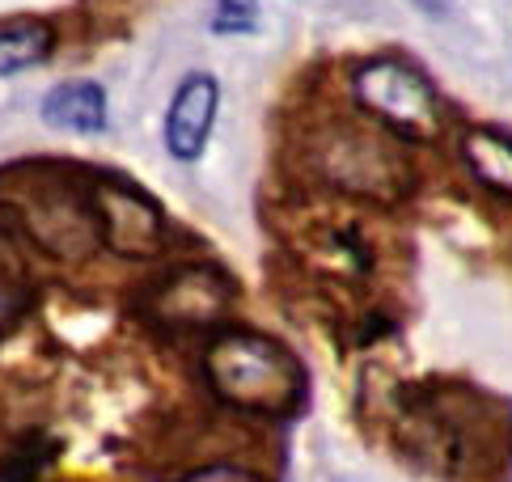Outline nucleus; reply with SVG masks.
<instances>
[{
    "label": "nucleus",
    "instance_id": "nucleus-1",
    "mask_svg": "<svg viewBox=\"0 0 512 482\" xmlns=\"http://www.w3.org/2000/svg\"><path fill=\"white\" fill-rule=\"evenodd\" d=\"M398 440L407 444L424 466L453 482L479 478L500 457L496 419L470 389H415L402 398Z\"/></svg>",
    "mask_w": 512,
    "mask_h": 482
},
{
    "label": "nucleus",
    "instance_id": "nucleus-5",
    "mask_svg": "<svg viewBox=\"0 0 512 482\" xmlns=\"http://www.w3.org/2000/svg\"><path fill=\"white\" fill-rule=\"evenodd\" d=\"M9 212L51 258H85L102 241L89 191L64 178H22L9 195Z\"/></svg>",
    "mask_w": 512,
    "mask_h": 482
},
{
    "label": "nucleus",
    "instance_id": "nucleus-17",
    "mask_svg": "<svg viewBox=\"0 0 512 482\" xmlns=\"http://www.w3.org/2000/svg\"><path fill=\"white\" fill-rule=\"evenodd\" d=\"M419 5H428V9H441V5H445V0H419Z\"/></svg>",
    "mask_w": 512,
    "mask_h": 482
},
{
    "label": "nucleus",
    "instance_id": "nucleus-12",
    "mask_svg": "<svg viewBox=\"0 0 512 482\" xmlns=\"http://www.w3.org/2000/svg\"><path fill=\"white\" fill-rule=\"evenodd\" d=\"M51 47H56V30L43 17H17V22H0V77H17L26 68H39Z\"/></svg>",
    "mask_w": 512,
    "mask_h": 482
},
{
    "label": "nucleus",
    "instance_id": "nucleus-6",
    "mask_svg": "<svg viewBox=\"0 0 512 482\" xmlns=\"http://www.w3.org/2000/svg\"><path fill=\"white\" fill-rule=\"evenodd\" d=\"M85 191L106 250L132 258V263L161 254V246H166V212L157 208L153 195H144L127 178H94L85 182Z\"/></svg>",
    "mask_w": 512,
    "mask_h": 482
},
{
    "label": "nucleus",
    "instance_id": "nucleus-13",
    "mask_svg": "<svg viewBox=\"0 0 512 482\" xmlns=\"http://www.w3.org/2000/svg\"><path fill=\"white\" fill-rule=\"evenodd\" d=\"M51 461H56V444H51V436L26 432L0 453V482H43Z\"/></svg>",
    "mask_w": 512,
    "mask_h": 482
},
{
    "label": "nucleus",
    "instance_id": "nucleus-14",
    "mask_svg": "<svg viewBox=\"0 0 512 482\" xmlns=\"http://www.w3.org/2000/svg\"><path fill=\"white\" fill-rule=\"evenodd\" d=\"M26 309V271L17 263V254L5 237H0V335L22 318Z\"/></svg>",
    "mask_w": 512,
    "mask_h": 482
},
{
    "label": "nucleus",
    "instance_id": "nucleus-11",
    "mask_svg": "<svg viewBox=\"0 0 512 482\" xmlns=\"http://www.w3.org/2000/svg\"><path fill=\"white\" fill-rule=\"evenodd\" d=\"M43 123L72 136H98L106 127V89L98 81H64L43 98Z\"/></svg>",
    "mask_w": 512,
    "mask_h": 482
},
{
    "label": "nucleus",
    "instance_id": "nucleus-2",
    "mask_svg": "<svg viewBox=\"0 0 512 482\" xmlns=\"http://www.w3.org/2000/svg\"><path fill=\"white\" fill-rule=\"evenodd\" d=\"M305 165L322 187L347 199L381 203L390 208L415 187L411 157L402 153L394 132L364 119H326L305 140Z\"/></svg>",
    "mask_w": 512,
    "mask_h": 482
},
{
    "label": "nucleus",
    "instance_id": "nucleus-7",
    "mask_svg": "<svg viewBox=\"0 0 512 482\" xmlns=\"http://www.w3.org/2000/svg\"><path fill=\"white\" fill-rule=\"evenodd\" d=\"M233 280L212 263H182L149 292V318L170 335H204L229 318Z\"/></svg>",
    "mask_w": 512,
    "mask_h": 482
},
{
    "label": "nucleus",
    "instance_id": "nucleus-4",
    "mask_svg": "<svg viewBox=\"0 0 512 482\" xmlns=\"http://www.w3.org/2000/svg\"><path fill=\"white\" fill-rule=\"evenodd\" d=\"M356 106L398 140H436L445 123L436 85L402 55H373L352 72Z\"/></svg>",
    "mask_w": 512,
    "mask_h": 482
},
{
    "label": "nucleus",
    "instance_id": "nucleus-8",
    "mask_svg": "<svg viewBox=\"0 0 512 482\" xmlns=\"http://www.w3.org/2000/svg\"><path fill=\"white\" fill-rule=\"evenodd\" d=\"M216 110H221V85L212 72H191L174 89L166 110V148L174 161H199L208 148V136L216 127Z\"/></svg>",
    "mask_w": 512,
    "mask_h": 482
},
{
    "label": "nucleus",
    "instance_id": "nucleus-9",
    "mask_svg": "<svg viewBox=\"0 0 512 482\" xmlns=\"http://www.w3.org/2000/svg\"><path fill=\"white\" fill-rule=\"evenodd\" d=\"M297 250L322 280H335V284H360L373 271L369 237L360 233V225H347V220H318V225H309L297 237Z\"/></svg>",
    "mask_w": 512,
    "mask_h": 482
},
{
    "label": "nucleus",
    "instance_id": "nucleus-15",
    "mask_svg": "<svg viewBox=\"0 0 512 482\" xmlns=\"http://www.w3.org/2000/svg\"><path fill=\"white\" fill-rule=\"evenodd\" d=\"M212 30L216 34H254L259 30V0H216Z\"/></svg>",
    "mask_w": 512,
    "mask_h": 482
},
{
    "label": "nucleus",
    "instance_id": "nucleus-16",
    "mask_svg": "<svg viewBox=\"0 0 512 482\" xmlns=\"http://www.w3.org/2000/svg\"><path fill=\"white\" fill-rule=\"evenodd\" d=\"M182 482H263V478L246 466H237V461H208V466L191 470Z\"/></svg>",
    "mask_w": 512,
    "mask_h": 482
},
{
    "label": "nucleus",
    "instance_id": "nucleus-10",
    "mask_svg": "<svg viewBox=\"0 0 512 482\" xmlns=\"http://www.w3.org/2000/svg\"><path fill=\"white\" fill-rule=\"evenodd\" d=\"M457 157H462L466 174L479 182L483 191L512 199V136L500 132V127L474 123L457 140Z\"/></svg>",
    "mask_w": 512,
    "mask_h": 482
},
{
    "label": "nucleus",
    "instance_id": "nucleus-3",
    "mask_svg": "<svg viewBox=\"0 0 512 482\" xmlns=\"http://www.w3.org/2000/svg\"><path fill=\"white\" fill-rule=\"evenodd\" d=\"M204 381L216 398L242 415L280 419L301 402V364L263 330L225 326L204 347Z\"/></svg>",
    "mask_w": 512,
    "mask_h": 482
}]
</instances>
